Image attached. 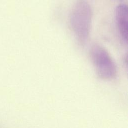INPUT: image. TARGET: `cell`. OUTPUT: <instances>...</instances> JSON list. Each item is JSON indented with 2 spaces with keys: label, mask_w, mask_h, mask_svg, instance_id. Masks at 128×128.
<instances>
[{
  "label": "cell",
  "mask_w": 128,
  "mask_h": 128,
  "mask_svg": "<svg viewBox=\"0 0 128 128\" xmlns=\"http://www.w3.org/2000/svg\"><path fill=\"white\" fill-rule=\"evenodd\" d=\"M92 10L90 4L85 0H79L75 4L70 16V26L78 44L84 46L90 34Z\"/></svg>",
  "instance_id": "1"
},
{
  "label": "cell",
  "mask_w": 128,
  "mask_h": 128,
  "mask_svg": "<svg viewBox=\"0 0 128 128\" xmlns=\"http://www.w3.org/2000/svg\"><path fill=\"white\" fill-rule=\"evenodd\" d=\"M115 19L118 30L123 40L127 43L128 38V10L125 4H120L115 10Z\"/></svg>",
  "instance_id": "3"
},
{
  "label": "cell",
  "mask_w": 128,
  "mask_h": 128,
  "mask_svg": "<svg viewBox=\"0 0 128 128\" xmlns=\"http://www.w3.org/2000/svg\"><path fill=\"white\" fill-rule=\"evenodd\" d=\"M90 57L98 76L104 80L114 78L116 74V66L108 51L102 46L94 44L90 49Z\"/></svg>",
  "instance_id": "2"
}]
</instances>
